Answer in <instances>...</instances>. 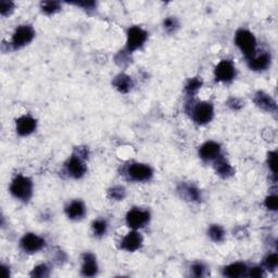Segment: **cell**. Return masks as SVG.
Here are the masks:
<instances>
[{
  "label": "cell",
  "instance_id": "6da1fadb",
  "mask_svg": "<svg viewBox=\"0 0 278 278\" xmlns=\"http://www.w3.org/2000/svg\"><path fill=\"white\" fill-rule=\"evenodd\" d=\"M10 193L16 199L28 201L33 195V183L26 176L18 175L10 185Z\"/></svg>",
  "mask_w": 278,
  "mask_h": 278
},
{
  "label": "cell",
  "instance_id": "7a4b0ae2",
  "mask_svg": "<svg viewBox=\"0 0 278 278\" xmlns=\"http://www.w3.org/2000/svg\"><path fill=\"white\" fill-rule=\"evenodd\" d=\"M235 44L247 59L253 57L256 47V39L254 35L247 29H239L235 35Z\"/></svg>",
  "mask_w": 278,
  "mask_h": 278
},
{
  "label": "cell",
  "instance_id": "3957f363",
  "mask_svg": "<svg viewBox=\"0 0 278 278\" xmlns=\"http://www.w3.org/2000/svg\"><path fill=\"white\" fill-rule=\"evenodd\" d=\"M148 38V34L139 26H133L127 32V42H126V50L128 52H133L144 46L146 40Z\"/></svg>",
  "mask_w": 278,
  "mask_h": 278
},
{
  "label": "cell",
  "instance_id": "277c9868",
  "mask_svg": "<svg viewBox=\"0 0 278 278\" xmlns=\"http://www.w3.org/2000/svg\"><path fill=\"white\" fill-rule=\"evenodd\" d=\"M35 37V31L29 25H21L14 31L11 39V45L14 49H20L26 46Z\"/></svg>",
  "mask_w": 278,
  "mask_h": 278
},
{
  "label": "cell",
  "instance_id": "5b68a950",
  "mask_svg": "<svg viewBox=\"0 0 278 278\" xmlns=\"http://www.w3.org/2000/svg\"><path fill=\"white\" fill-rule=\"evenodd\" d=\"M126 175L133 181H147L153 175V171L147 164L143 163H133L126 170Z\"/></svg>",
  "mask_w": 278,
  "mask_h": 278
},
{
  "label": "cell",
  "instance_id": "8992f818",
  "mask_svg": "<svg viewBox=\"0 0 278 278\" xmlns=\"http://www.w3.org/2000/svg\"><path fill=\"white\" fill-rule=\"evenodd\" d=\"M149 220H150L149 212L139 208L131 209L130 211H128L127 215H126V224H127L131 229L135 230L145 227L148 224Z\"/></svg>",
  "mask_w": 278,
  "mask_h": 278
},
{
  "label": "cell",
  "instance_id": "52a82bcc",
  "mask_svg": "<svg viewBox=\"0 0 278 278\" xmlns=\"http://www.w3.org/2000/svg\"><path fill=\"white\" fill-rule=\"evenodd\" d=\"M214 115L213 105L206 101L197 103L193 110V119L197 124L204 125L210 123Z\"/></svg>",
  "mask_w": 278,
  "mask_h": 278
},
{
  "label": "cell",
  "instance_id": "ba28073f",
  "mask_svg": "<svg viewBox=\"0 0 278 278\" xmlns=\"http://www.w3.org/2000/svg\"><path fill=\"white\" fill-rule=\"evenodd\" d=\"M214 75L217 82H231V80L236 77V68L234 63L229 61V60H222V61L216 65Z\"/></svg>",
  "mask_w": 278,
  "mask_h": 278
},
{
  "label": "cell",
  "instance_id": "9c48e42d",
  "mask_svg": "<svg viewBox=\"0 0 278 278\" xmlns=\"http://www.w3.org/2000/svg\"><path fill=\"white\" fill-rule=\"evenodd\" d=\"M68 174L73 178H80L85 175L87 166L85 164V158L77 153H74L65 164Z\"/></svg>",
  "mask_w": 278,
  "mask_h": 278
},
{
  "label": "cell",
  "instance_id": "30bf717a",
  "mask_svg": "<svg viewBox=\"0 0 278 278\" xmlns=\"http://www.w3.org/2000/svg\"><path fill=\"white\" fill-rule=\"evenodd\" d=\"M46 245V241L44 238L36 235V234H25L21 241H20V246H21L22 250L27 253H36V252L40 251Z\"/></svg>",
  "mask_w": 278,
  "mask_h": 278
},
{
  "label": "cell",
  "instance_id": "8fae6325",
  "mask_svg": "<svg viewBox=\"0 0 278 278\" xmlns=\"http://www.w3.org/2000/svg\"><path fill=\"white\" fill-rule=\"evenodd\" d=\"M143 236L137 230H133L128 232L121 241V248L127 252H135L143 246Z\"/></svg>",
  "mask_w": 278,
  "mask_h": 278
},
{
  "label": "cell",
  "instance_id": "7c38bea8",
  "mask_svg": "<svg viewBox=\"0 0 278 278\" xmlns=\"http://www.w3.org/2000/svg\"><path fill=\"white\" fill-rule=\"evenodd\" d=\"M37 127L36 120L31 115H23L19 118L16 122L17 133L20 136H28L33 134Z\"/></svg>",
  "mask_w": 278,
  "mask_h": 278
},
{
  "label": "cell",
  "instance_id": "4fadbf2b",
  "mask_svg": "<svg viewBox=\"0 0 278 278\" xmlns=\"http://www.w3.org/2000/svg\"><path fill=\"white\" fill-rule=\"evenodd\" d=\"M199 155L205 162L214 161L217 156L221 155V146L215 141H206L200 147Z\"/></svg>",
  "mask_w": 278,
  "mask_h": 278
},
{
  "label": "cell",
  "instance_id": "5bb4252c",
  "mask_svg": "<svg viewBox=\"0 0 278 278\" xmlns=\"http://www.w3.org/2000/svg\"><path fill=\"white\" fill-rule=\"evenodd\" d=\"M65 213H67L70 220H74V221L82 220L86 214L85 204L79 200L72 201L67 208H65Z\"/></svg>",
  "mask_w": 278,
  "mask_h": 278
},
{
  "label": "cell",
  "instance_id": "9a60e30c",
  "mask_svg": "<svg viewBox=\"0 0 278 278\" xmlns=\"http://www.w3.org/2000/svg\"><path fill=\"white\" fill-rule=\"evenodd\" d=\"M98 272V264L96 256L93 253H85L83 255L82 274L86 277H93Z\"/></svg>",
  "mask_w": 278,
  "mask_h": 278
},
{
  "label": "cell",
  "instance_id": "2e32d148",
  "mask_svg": "<svg viewBox=\"0 0 278 278\" xmlns=\"http://www.w3.org/2000/svg\"><path fill=\"white\" fill-rule=\"evenodd\" d=\"M249 68L253 71H264L270 67L271 57L269 53H261L259 55H253L250 59H248Z\"/></svg>",
  "mask_w": 278,
  "mask_h": 278
},
{
  "label": "cell",
  "instance_id": "e0dca14e",
  "mask_svg": "<svg viewBox=\"0 0 278 278\" xmlns=\"http://www.w3.org/2000/svg\"><path fill=\"white\" fill-rule=\"evenodd\" d=\"M254 102L263 110L270 111V112H275L276 111V102L273 100L272 97H270L269 95H266L262 92H259L255 95L254 98Z\"/></svg>",
  "mask_w": 278,
  "mask_h": 278
},
{
  "label": "cell",
  "instance_id": "ac0fdd59",
  "mask_svg": "<svg viewBox=\"0 0 278 278\" xmlns=\"http://www.w3.org/2000/svg\"><path fill=\"white\" fill-rule=\"evenodd\" d=\"M214 162V169L216 171V173L219 174L222 177H229L234 173V170H232L231 165L227 162V160L224 158L223 155H219L217 158L213 161Z\"/></svg>",
  "mask_w": 278,
  "mask_h": 278
},
{
  "label": "cell",
  "instance_id": "d6986e66",
  "mask_svg": "<svg viewBox=\"0 0 278 278\" xmlns=\"http://www.w3.org/2000/svg\"><path fill=\"white\" fill-rule=\"evenodd\" d=\"M247 266L245 263L241 262H236L232 263V264L226 266L224 269V275L227 277H231V278H237V277H241L247 274Z\"/></svg>",
  "mask_w": 278,
  "mask_h": 278
},
{
  "label": "cell",
  "instance_id": "ffe728a7",
  "mask_svg": "<svg viewBox=\"0 0 278 278\" xmlns=\"http://www.w3.org/2000/svg\"><path fill=\"white\" fill-rule=\"evenodd\" d=\"M114 87L121 93H128L129 90L133 87V80L126 74H120L119 76H116L113 80Z\"/></svg>",
  "mask_w": 278,
  "mask_h": 278
},
{
  "label": "cell",
  "instance_id": "44dd1931",
  "mask_svg": "<svg viewBox=\"0 0 278 278\" xmlns=\"http://www.w3.org/2000/svg\"><path fill=\"white\" fill-rule=\"evenodd\" d=\"M208 235L213 241L221 242L225 238V230L221 225H211L208 230Z\"/></svg>",
  "mask_w": 278,
  "mask_h": 278
},
{
  "label": "cell",
  "instance_id": "7402d4cb",
  "mask_svg": "<svg viewBox=\"0 0 278 278\" xmlns=\"http://www.w3.org/2000/svg\"><path fill=\"white\" fill-rule=\"evenodd\" d=\"M92 228L96 237H102L108 231V223L102 219H98L93 222Z\"/></svg>",
  "mask_w": 278,
  "mask_h": 278
},
{
  "label": "cell",
  "instance_id": "603a6c76",
  "mask_svg": "<svg viewBox=\"0 0 278 278\" xmlns=\"http://www.w3.org/2000/svg\"><path fill=\"white\" fill-rule=\"evenodd\" d=\"M42 10L46 14H53L61 9V4L58 1H44L42 2Z\"/></svg>",
  "mask_w": 278,
  "mask_h": 278
},
{
  "label": "cell",
  "instance_id": "cb8c5ba5",
  "mask_svg": "<svg viewBox=\"0 0 278 278\" xmlns=\"http://www.w3.org/2000/svg\"><path fill=\"white\" fill-rule=\"evenodd\" d=\"M201 86H202V80L201 79H199L198 77L191 78L185 87L186 93L188 94L189 96H193L201 88Z\"/></svg>",
  "mask_w": 278,
  "mask_h": 278
},
{
  "label": "cell",
  "instance_id": "d4e9b609",
  "mask_svg": "<svg viewBox=\"0 0 278 278\" xmlns=\"http://www.w3.org/2000/svg\"><path fill=\"white\" fill-rule=\"evenodd\" d=\"M125 188L122 186H115L113 188H111L109 190V197L111 199L116 200V201H121L124 199L125 197Z\"/></svg>",
  "mask_w": 278,
  "mask_h": 278
},
{
  "label": "cell",
  "instance_id": "484cf974",
  "mask_svg": "<svg viewBox=\"0 0 278 278\" xmlns=\"http://www.w3.org/2000/svg\"><path fill=\"white\" fill-rule=\"evenodd\" d=\"M183 190L186 193L187 197H188V199L191 201H199L201 199V196H200V191L196 188L195 186H185Z\"/></svg>",
  "mask_w": 278,
  "mask_h": 278
},
{
  "label": "cell",
  "instance_id": "4316f807",
  "mask_svg": "<svg viewBox=\"0 0 278 278\" xmlns=\"http://www.w3.org/2000/svg\"><path fill=\"white\" fill-rule=\"evenodd\" d=\"M264 265L267 270L275 271L278 266V257L276 253H272L267 255L264 260Z\"/></svg>",
  "mask_w": 278,
  "mask_h": 278
},
{
  "label": "cell",
  "instance_id": "83f0119b",
  "mask_svg": "<svg viewBox=\"0 0 278 278\" xmlns=\"http://www.w3.org/2000/svg\"><path fill=\"white\" fill-rule=\"evenodd\" d=\"M33 277H47L49 276V269L46 264H40L36 267H34V270L31 274Z\"/></svg>",
  "mask_w": 278,
  "mask_h": 278
},
{
  "label": "cell",
  "instance_id": "f1b7e54d",
  "mask_svg": "<svg viewBox=\"0 0 278 278\" xmlns=\"http://www.w3.org/2000/svg\"><path fill=\"white\" fill-rule=\"evenodd\" d=\"M14 9V3L11 1H0V13L2 14V16H8V14L11 13Z\"/></svg>",
  "mask_w": 278,
  "mask_h": 278
},
{
  "label": "cell",
  "instance_id": "f546056e",
  "mask_svg": "<svg viewBox=\"0 0 278 278\" xmlns=\"http://www.w3.org/2000/svg\"><path fill=\"white\" fill-rule=\"evenodd\" d=\"M177 27H178V22L175 18L171 17L164 20V28L168 32H174Z\"/></svg>",
  "mask_w": 278,
  "mask_h": 278
},
{
  "label": "cell",
  "instance_id": "4dcf8cb0",
  "mask_svg": "<svg viewBox=\"0 0 278 278\" xmlns=\"http://www.w3.org/2000/svg\"><path fill=\"white\" fill-rule=\"evenodd\" d=\"M264 204H265V206H266V208L269 209V210H271V211H276V210H277V206H278L277 197L274 196V195L269 196V197H267V198L265 199Z\"/></svg>",
  "mask_w": 278,
  "mask_h": 278
},
{
  "label": "cell",
  "instance_id": "1f68e13d",
  "mask_svg": "<svg viewBox=\"0 0 278 278\" xmlns=\"http://www.w3.org/2000/svg\"><path fill=\"white\" fill-rule=\"evenodd\" d=\"M276 155L277 153L275 151H273V152L269 153V158H267V162H269V166L271 171L273 172V174L274 176H276Z\"/></svg>",
  "mask_w": 278,
  "mask_h": 278
},
{
  "label": "cell",
  "instance_id": "d6a6232c",
  "mask_svg": "<svg viewBox=\"0 0 278 278\" xmlns=\"http://www.w3.org/2000/svg\"><path fill=\"white\" fill-rule=\"evenodd\" d=\"M191 271H193L196 277H201L204 275L205 267L203 264H201V263H196V264H194L193 267H191Z\"/></svg>",
  "mask_w": 278,
  "mask_h": 278
},
{
  "label": "cell",
  "instance_id": "836d02e7",
  "mask_svg": "<svg viewBox=\"0 0 278 278\" xmlns=\"http://www.w3.org/2000/svg\"><path fill=\"white\" fill-rule=\"evenodd\" d=\"M248 276L250 277H254V278H260L265 276V273L264 270L262 269V267H253V269L251 270H248Z\"/></svg>",
  "mask_w": 278,
  "mask_h": 278
},
{
  "label": "cell",
  "instance_id": "e575fe53",
  "mask_svg": "<svg viewBox=\"0 0 278 278\" xmlns=\"http://www.w3.org/2000/svg\"><path fill=\"white\" fill-rule=\"evenodd\" d=\"M79 7H84L85 9H93L95 7L94 1H80V2H75Z\"/></svg>",
  "mask_w": 278,
  "mask_h": 278
}]
</instances>
